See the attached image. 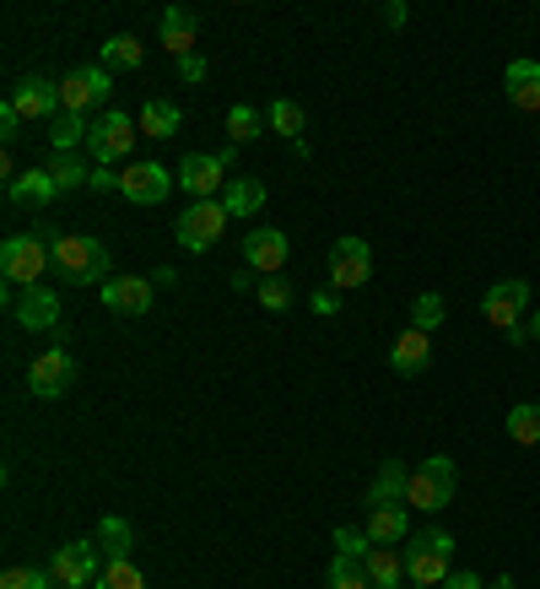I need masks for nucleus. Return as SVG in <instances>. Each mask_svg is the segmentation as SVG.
I'll return each instance as SVG.
<instances>
[{
  "label": "nucleus",
  "instance_id": "nucleus-1",
  "mask_svg": "<svg viewBox=\"0 0 540 589\" xmlns=\"http://www.w3.org/2000/svg\"><path fill=\"white\" fill-rule=\"evenodd\" d=\"M38 238H49L54 271H60L65 282L87 287V282H103V277H109V244H98V238H82V233H49V228H44Z\"/></svg>",
  "mask_w": 540,
  "mask_h": 589
},
{
  "label": "nucleus",
  "instance_id": "nucleus-2",
  "mask_svg": "<svg viewBox=\"0 0 540 589\" xmlns=\"http://www.w3.org/2000/svg\"><path fill=\"white\" fill-rule=\"evenodd\" d=\"M49 238H38V233H11L5 244H0V277L16 287V293H27V287H44V271H49Z\"/></svg>",
  "mask_w": 540,
  "mask_h": 589
},
{
  "label": "nucleus",
  "instance_id": "nucleus-3",
  "mask_svg": "<svg viewBox=\"0 0 540 589\" xmlns=\"http://www.w3.org/2000/svg\"><path fill=\"white\" fill-rule=\"evenodd\" d=\"M401 557H405V579L416 589L443 585V579L454 574V568H449V563H454V536H449V530H421V541H410Z\"/></svg>",
  "mask_w": 540,
  "mask_h": 589
},
{
  "label": "nucleus",
  "instance_id": "nucleus-4",
  "mask_svg": "<svg viewBox=\"0 0 540 589\" xmlns=\"http://www.w3.org/2000/svg\"><path fill=\"white\" fill-rule=\"evenodd\" d=\"M454 487H459V470L449 454H432L421 459V470H410V492H405V508H421V514H438L454 503Z\"/></svg>",
  "mask_w": 540,
  "mask_h": 589
},
{
  "label": "nucleus",
  "instance_id": "nucleus-5",
  "mask_svg": "<svg viewBox=\"0 0 540 589\" xmlns=\"http://www.w3.org/2000/svg\"><path fill=\"white\" fill-rule=\"evenodd\" d=\"M173 233H179V244H184L189 255H206V249L222 244V233H228V206H222V200H189V206L179 211Z\"/></svg>",
  "mask_w": 540,
  "mask_h": 589
},
{
  "label": "nucleus",
  "instance_id": "nucleus-6",
  "mask_svg": "<svg viewBox=\"0 0 540 589\" xmlns=\"http://www.w3.org/2000/svg\"><path fill=\"white\" fill-rule=\"evenodd\" d=\"M103 552H98V541H71V547H54V557H49V574H54V585L60 589H87L93 579H103Z\"/></svg>",
  "mask_w": 540,
  "mask_h": 589
},
{
  "label": "nucleus",
  "instance_id": "nucleus-7",
  "mask_svg": "<svg viewBox=\"0 0 540 589\" xmlns=\"http://www.w3.org/2000/svg\"><path fill=\"white\" fill-rule=\"evenodd\" d=\"M135 136H140V125H135L131 114H98L93 131H87V157L98 168H114L120 157H131Z\"/></svg>",
  "mask_w": 540,
  "mask_h": 589
},
{
  "label": "nucleus",
  "instance_id": "nucleus-8",
  "mask_svg": "<svg viewBox=\"0 0 540 589\" xmlns=\"http://www.w3.org/2000/svg\"><path fill=\"white\" fill-rule=\"evenodd\" d=\"M109 98H114V71H103V65H76V71L60 82L65 114H82V120H87V109H98V103H109Z\"/></svg>",
  "mask_w": 540,
  "mask_h": 589
},
{
  "label": "nucleus",
  "instance_id": "nucleus-9",
  "mask_svg": "<svg viewBox=\"0 0 540 589\" xmlns=\"http://www.w3.org/2000/svg\"><path fill=\"white\" fill-rule=\"evenodd\" d=\"M368 282H373V249L357 233L335 238V249H330V287L352 293V287H368Z\"/></svg>",
  "mask_w": 540,
  "mask_h": 589
},
{
  "label": "nucleus",
  "instance_id": "nucleus-10",
  "mask_svg": "<svg viewBox=\"0 0 540 589\" xmlns=\"http://www.w3.org/2000/svg\"><path fill=\"white\" fill-rule=\"evenodd\" d=\"M76 384V357L54 341L44 357H33V368H27V390L38 395V401H60L65 390Z\"/></svg>",
  "mask_w": 540,
  "mask_h": 589
},
{
  "label": "nucleus",
  "instance_id": "nucleus-11",
  "mask_svg": "<svg viewBox=\"0 0 540 589\" xmlns=\"http://www.w3.org/2000/svg\"><path fill=\"white\" fill-rule=\"evenodd\" d=\"M5 103H11L22 120H49V125L65 114V103H60V82H49V76H38V71H33V76H22V82L11 87V98H5Z\"/></svg>",
  "mask_w": 540,
  "mask_h": 589
},
{
  "label": "nucleus",
  "instance_id": "nucleus-12",
  "mask_svg": "<svg viewBox=\"0 0 540 589\" xmlns=\"http://www.w3.org/2000/svg\"><path fill=\"white\" fill-rule=\"evenodd\" d=\"M238 157V147L228 151H195V157H184V168H179V184L195 195V200H217V189H222V179H228V162Z\"/></svg>",
  "mask_w": 540,
  "mask_h": 589
},
{
  "label": "nucleus",
  "instance_id": "nucleus-13",
  "mask_svg": "<svg viewBox=\"0 0 540 589\" xmlns=\"http://www.w3.org/2000/svg\"><path fill=\"white\" fill-rule=\"evenodd\" d=\"M525 308H530V282H498V287H487L481 297V314H487V324L492 330H503V335H514V330H525L519 319H525Z\"/></svg>",
  "mask_w": 540,
  "mask_h": 589
},
{
  "label": "nucleus",
  "instance_id": "nucleus-14",
  "mask_svg": "<svg viewBox=\"0 0 540 589\" xmlns=\"http://www.w3.org/2000/svg\"><path fill=\"white\" fill-rule=\"evenodd\" d=\"M168 189H173V173L162 162H131V168H120V195L131 206H162Z\"/></svg>",
  "mask_w": 540,
  "mask_h": 589
},
{
  "label": "nucleus",
  "instance_id": "nucleus-15",
  "mask_svg": "<svg viewBox=\"0 0 540 589\" xmlns=\"http://www.w3.org/2000/svg\"><path fill=\"white\" fill-rule=\"evenodd\" d=\"M286 260H292L286 233H275V228H255V233L244 238V266H249L255 277H281Z\"/></svg>",
  "mask_w": 540,
  "mask_h": 589
},
{
  "label": "nucleus",
  "instance_id": "nucleus-16",
  "mask_svg": "<svg viewBox=\"0 0 540 589\" xmlns=\"http://www.w3.org/2000/svg\"><path fill=\"white\" fill-rule=\"evenodd\" d=\"M5 303H11V314H16L27 330H49V335H60V297H54V287L5 293Z\"/></svg>",
  "mask_w": 540,
  "mask_h": 589
},
{
  "label": "nucleus",
  "instance_id": "nucleus-17",
  "mask_svg": "<svg viewBox=\"0 0 540 589\" xmlns=\"http://www.w3.org/2000/svg\"><path fill=\"white\" fill-rule=\"evenodd\" d=\"M5 195H11V206H33V211H44V206L60 200V184L49 179V168H27V173H16V179L5 184Z\"/></svg>",
  "mask_w": 540,
  "mask_h": 589
},
{
  "label": "nucleus",
  "instance_id": "nucleus-18",
  "mask_svg": "<svg viewBox=\"0 0 540 589\" xmlns=\"http://www.w3.org/2000/svg\"><path fill=\"white\" fill-rule=\"evenodd\" d=\"M503 93H508L514 109L540 114V60H514V65L503 71Z\"/></svg>",
  "mask_w": 540,
  "mask_h": 589
},
{
  "label": "nucleus",
  "instance_id": "nucleus-19",
  "mask_svg": "<svg viewBox=\"0 0 540 589\" xmlns=\"http://www.w3.org/2000/svg\"><path fill=\"white\" fill-rule=\"evenodd\" d=\"M151 277H114L109 287H103V308H114V314H131L140 319L146 308H151Z\"/></svg>",
  "mask_w": 540,
  "mask_h": 589
},
{
  "label": "nucleus",
  "instance_id": "nucleus-20",
  "mask_svg": "<svg viewBox=\"0 0 540 589\" xmlns=\"http://www.w3.org/2000/svg\"><path fill=\"white\" fill-rule=\"evenodd\" d=\"M195 11L189 5H168L162 11V27H157V38H162V49L173 54V60H184V54H195Z\"/></svg>",
  "mask_w": 540,
  "mask_h": 589
},
{
  "label": "nucleus",
  "instance_id": "nucleus-21",
  "mask_svg": "<svg viewBox=\"0 0 540 589\" xmlns=\"http://www.w3.org/2000/svg\"><path fill=\"white\" fill-rule=\"evenodd\" d=\"M427 363H432V335H427V330H401V341L390 346V368H395L401 379H416Z\"/></svg>",
  "mask_w": 540,
  "mask_h": 589
},
{
  "label": "nucleus",
  "instance_id": "nucleus-22",
  "mask_svg": "<svg viewBox=\"0 0 540 589\" xmlns=\"http://www.w3.org/2000/svg\"><path fill=\"white\" fill-rule=\"evenodd\" d=\"M410 536V508L405 503H390V508H373L368 514V541L373 547H395Z\"/></svg>",
  "mask_w": 540,
  "mask_h": 589
},
{
  "label": "nucleus",
  "instance_id": "nucleus-23",
  "mask_svg": "<svg viewBox=\"0 0 540 589\" xmlns=\"http://www.w3.org/2000/svg\"><path fill=\"white\" fill-rule=\"evenodd\" d=\"M405 492H410V470H405L401 459H384L379 481L368 487V503L373 508H390V503H405Z\"/></svg>",
  "mask_w": 540,
  "mask_h": 589
},
{
  "label": "nucleus",
  "instance_id": "nucleus-24",
  "mask_svg": "<svg viewBox=\"0 0 540 589\" xmlns=\"http://www.w3.org/2000/svg\"><path fill=\"white\" fill-rule=\"evenodd\" d=\"M98 552L109 557V563H120V557H131V547H135V530H131V519H120V514H109V519H98Z\"/></svg>",
  "mask_w": 540,
  "mask_h": 589
},
{
  "label": "nucleus",
  "instance_id": "nucleus-25",
  "mask_svg": "<svg viewBox=\"0 0 540 589\" xmlns=\"http://www.w3.org/2000/svg\"><path fill=\"white\" fill-rule=\"evenodd\" d=\"M135 125H140V136H157V142H162V136H179V125H184V109H173V103L151 98V103L140 109V120H135Z\"/></svg>",
  "mask_w": 540,
  "mask_h": 589
},
{
  "label": "nucleus",
  "instance_id": "nucleus-26",
  "mask_svg": "<svg viewBox=\"0 0 540 589\" xmlns=\"http://www.w3.org/2000/svg\"><path fill=\"white\" fill-rule=\"evenodd\" d=\"M44 168H49V179L60 184V195H71V189H87V179H93V168H87L76 151H54Z\"/></svg>",
  "mask_w": 540,
  "mask_h": 589
},
{
  "label": "nucleus",
  "instance_id": "nucleus-27",
  "mask_svg": "<svg viewBox=\"0 0 540 589\" xmlns=\"http://www.w3.org/2000/svg\"><path fill=\"white\" fill-rule=\"evenodd\" d=\"M140 60H146V44L135 38V33H120V38H109L103 44V71H140Z\"/></svg>",
  "mask_w": 540,
  "mask_h": 589
},
{
  "label": "nucleus",
  "instance_id": "nucleus-28",
  "mask_svg": "<svg viewBox=\"0 0 540 589\" xmlns=\"http://www.w3.org/2000/svg\"><path fill=\"white\" fill-rule=\"evenodd\" d=\"M368 579H373V589H401L405 557L395 547H373V552H368Z\"/></svg>",
  "mask_w": 540,
  "mask_h": 589
},
{
  "label": "nucleus",
  "instance_id": "nucleus-29",
  "mask_svg": "<svg viewBox=\"0 0 540 589\" xmlns=\"http://www.w3.org/2000/svg\"><path fill=\"white\" fill-rule=\"evenodd\" d=\"M266 125L281 136V142H292V147H303V109L292 103V98H275L266 109Z\"/></svg>",
  "mask_w": 540,
  "mask_h": 589
},
{
  "label": "nucleus",
  "instance_id": "nucleus-30",
  "mask_svg": "<svg viewBox=\"0 0 540 589\" xmlns=\"http://www.w3.org/2000/svg\"><path fill=\"white\" fill-rule=\"evenodd\" d=\"M222 206H228V217H255V211L266 206V184H260V179H233Z\"/></svg>",
  "mask_w": 540,
  "mask_h": 589
},
{
  "label": "nucleus",
  "instance_id": "nucleus-31",
  "mask_svg": "<svg viewBox=\"0 0 540 589\" xmlns=\"http://www.w3.org/2000/svg\"><path fill=\"white\" fill-rule=\"evenodd\" d=\"M87 120L82 114H60L54 125H49V151H76V147H87Z\"/></svg>",
  "mask_w": 540,
  "mask_h": 589
},
{
  "label": "nucleus",
  "instance_id": "nucleus-32",
  "mask_svg": "<svg viewBox=\"0 0 540 589\" xmlns=\"http://www.w3.org/2000/svg\"><path fill=\"white\" fill-rule=\"evenodd\" d=\"M330 589H373V579H368V563H357V557H330Z\"/></svg>",
  "mask_w": 540,
  "mask_h": 589
},
{
  "label": "nucleus",
  "instance_id": "nucleus-33",
  "mask_svg": "<svg viewBox=\"0 0 540 589\" xmlns=\"http://www.w3.org/2000/svg\"><path fill=\"white\" fill-rule=\"evenodd\" d=\"M266 131V114L260 109H249V103H238V109H228V142L233 147H244V142H255Z\"/></svg>",
  "mask_w": 540,
  "mask_h": 589
},
{
  "label": "nucleus",
  "instance_id": "nucleus-34",
  "mask_svg": "<svg viewBox=\"0 0 540 589\" xmlns=\"http://www.w3.org/2000/svg\"><path fill=\"white\" fill-rule=\"evenodd\" d=\"M508 439L519 443V449L540 443V406H536V401H525V406H514V412H508Z\"/></svg>",
  "mask_w": 540,
  "mask_h": 589
},
{
  "label": "nucleus",
  "instance_id": "nucleus-35",
  "mask_svg": "<svg viewBox=\"0 0 540 589\" xmlns=\"http://www.w3.org/2000/svg\"><path fill=\"white\" fill-rule=\"evenodd\" d=\"M443 314H449V303H443V297L421 293L416 303H410V330H427V335H432V330L443 324Z\"/></svg>",
  "mask_w": 540,
  "mask_h": 589
},
{
  "label": "nucleus",
  "instance_id": "nucleus-36",
  "mask_svg": "<svg viewBox=\"0 0 540 589\" xmlns=\"http://www.w3.org/2000/svg\"><path fill=\"white\" fill-rule=\"evenodd\" d=\"M98 589H146V574L135 568L131 557H120V563H109V568H103Z\"/></svg>",
  "mask_w": 540,
  "mask_h": 589
},
{
  "label": "nucleus",
  "instance_id": "nucleus-37",
  "mask_svg": "<svg viewBox=\"0 0 540 589\" xmlns=\"http://www.w3.org/2000/svg\"><path fill=\"white\" fill-rule=\"evenodd\" d=\"M0 589H60L49 568H5L0 574Z\"/></svg>",
  "mask_w": 540,
  "mask_h": 589
},
{
  "label": "nucleus",
  "instance_id": "nucleus-38",
  "mask_svg": "<svg viewBox=\"0 0 540 589\" xmlns=\"http://www.w3.org/2000/svg\"><path fill=\"white\" fill-rule=\"evenodd\" d=\"M335 552H341V557H357V563H368L373 541H368V530H335Z\"/></svg>",
  "mask_w": 540,
  "mask_h": 589
},
{
  "label": "nucleus",
  "instance_id": "nucleus-39",
  "mask_svg": "<svg viewBox=\"0 0 540 589\" xmlns=\"http://www.w3.org/2000/svg\"><path fill=\"white\" fill-rule=\"evenodd\" d=\"M255 297H260V303H266L270 314H281V308H286V303H292V287H286V282H281V277H260V287H255Z\"/></svg>",
  "mask_w": 540,
  "mask_h": 589
},
{
  "label": "nucleus",
  "instance_id": "nucleus-40",
  "mask_svg": "<svg viewBox=\"0 0 540 589\" xmlns=\"http://www.w3.org/2000/svg\"><path fill=\"white\" fill-rule=\"evenodd\" d=\"M211 71H206V54H184L179 60V82H189V87H200Z\"/></svg>",
  "mask_w": 540,
  "mask_h": 589
},
{
  "label": "nucleus",
  "instance_id": "nucleus-41",
  "mask_svg": "<svg viewBox=\"0 0 540 589\" xmlns=\"http://www.w3.org/2000/svg\"><path fill=\"white\" fill-rule=\"evenodd\" d=\"M16 131H22V114L5 103V109H0V142H16Z\"/></svg>",
  "mask_w": 540,
  "mask_h": 589
},
{
  "label": "nucleus",
  "instance_id": "nucleus-42",
  "mask_svg": "<svg viewBox=\"0 0 540 589\" xmlns=\"http://www.w3.org/2000/svg\"><path fill=\"white\" fill-rule=\"evenodd\" d=\"M87 189H103V195H109V189H120V173H114V168H93Z\"/></svg>",
  "mask_w": 540,
  "mask_h": 589
},
{
  "label": "nucleus",
  "instance_id": "nucleus-43",
  "mask_svg": "<svg viewBox=\"0 0 540 589\" xmlns=\"http://www.w3.org/2000/svg\"><path fill=\"white\" fill-rule=\"evenodd\" d=\"M308 308H314V314H335V308H341V293H314Z\"/></svg>",
  "mask_w": 540,
  "mask_h": 589
},
{
  "label": "nucleus",
  "instance_id": "nucleus-44",
  "mask_svg": "<svg viewBox=\"0 0 540 589\" xmlns=\"http://www.w3.org/2000/svg\"><path fill=\"white\" fill-rule=\"evenodd\" d=\"M443 589H487V585H481V579L465 568V574H449V579H443Z\"/></svg>",
  "mask_w": 540,
  "mask_h": 589
},
{
  "label": "nucleus",
  "instance_id": "nucleus-45",
  "mask_svg": "<svg viewBox=\"0 0 540 589\" xmlns=\"http://www.w3.org/2000/svg\"><path fill=\"white\" fill-rule=\"evenodd\" d=\"M173 282H179L173 266H157V271H151V287H173Z\"/></svg>",
  "mask_w": 540,
  "mask_h": 589
},
{
  "label": "nucleus",
  "instance_id": "nucleus-46",
  "mask_svg": "<svg viewBox=\"0 0 540 589\" xmlns=\"http://www.w3.org/2000/svg\"><path fill=\"white\" fill-rule=\"evenodd\" d=\"M384 22H390V27H405V5H401V0H390V5H384Z\"/></svg>",
  "mask_w": 540,
  "mask_h": 589
},
{
  "label": "nucleus",
  "instance_id": "nucleus-47",
  "mask_svg": "<svg viewBox=\"0 0 540 589\" xmlns=\"http://www.w3.org/2000/svg\"><path fill=\"white\" fill-rule=\"evenodd\" d=\"M487 589H514V579H508V574H503V579H492V585Z\"/></svg>",
  "mask_w": 540,
  "mask_h": 589
},
{
  "label": "nucleus",
  "instance_id": "nucleus-48",
  "mask_svg": "<svg viewBox=\"0 0 540 589\" xmlns=\"http://www.w3.org/2000/svg\"><path fill=\"white\" fill-rule=\"evenodd\" d=\"M530 341H540V314H536V319H530Z\"/></svg>",
  "mask_w": 540,
  "mask_h": 589
}]
</instances>
